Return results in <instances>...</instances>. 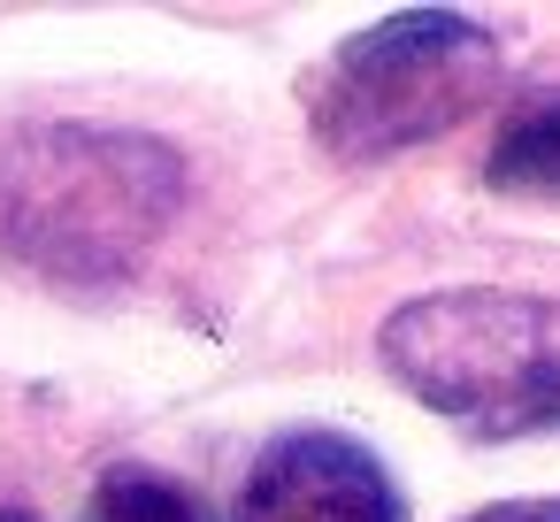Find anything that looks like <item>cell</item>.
Returning <instances> with one entry per match:
<instances>
[{
	"label": "cell",
	"mask_w": 560,
	"mask_h": 522,
	"mask_svg": "<svg viewBox=\"0 0 560 522\" xmlns=\"http://www.w3.org/2000/svg\"><path fill=\"white\" fill-rule=\"evenodd\" d=\"M0 522H39V514H16V507H0Z\"/></svg>",
	"instance_id": "8"
},
{
	"label": "cell",
	"mask_w": 560,
	"mask_h": 522,
	"mask_svg": "<svg viewBox=\"0 0 560 522\" xmlns=\"http://www.w3.org/2000/svg\"><path fill=\"white\" fill-rule=\"evenodd\" d=\"M506 78V47L491 24L453 9L384 16L323 55L307 78V131L338 162H392L407 147L468 124Z\"/></svg>",
	"instance_id": "3"
},
{
	"label": "cell",
	"mask_w": 560,
	"mask_h": 522,
	"mask_svg": "<svg viewBox=\"0 0 560 522\" xmlns=\"http://www.w3.org/2000/svg\"><path fill=\"white\" fill-rule=\"evenodd\" d=\"M483 185L506 200H560V85L522 93L483 154Z\"/></svg>",
	"instance_id": "5"
},
{
	"label": "cell",
	"mask_w": 560,
	"mask_h": 522,
	"mask_svg": "<svg viewBox=\"0 0 560 522\" xmlns=\"http://www.w3.org/2000/svg\"><path fill=\"white\" fill-rule=\"evenodd\" d=\"M376 353L438 422L483 445L560 438V300L545 292H422L384 315Z\"/></svg>",
	"instance_id": "2"
},
{
	"label": "cell",
	"mask_w": 560,
	"mask_h": 522,
	"mask_svg": "<svg viewBox=\"0 0 560 522\" xmlns=\"http://www.w3.org/2000/svg\"><path fill=\"white\" fill-rule=\"evenodd\" d=\"M93 522H215L177 476L147 468V461H124L93 484Z\"/></svg>",
	"instance_id": "6"
},
{
	"label": "cell",
	"mask_w": 560,
	"mask_h": 522,
	"mask_svg": "<svg viewBox=\"0 0 560 522\" xmlns=\"http://www.w3.org/2000/svg\"><path fill=\"white\" fill-rule=\"evenodd\" d=\"M185 208V154L124 124L0 131V254L47 285H131Z\"/></svg>",
	"instance_id": "1"
},
{
	"label": "cell",
	"mask_w": 560,
	"mask_h": 522,
	"mask_svg": "<svg viewBox=\"0 0 560 522\" xmlns=\"http://www.w3.org/2000/svg\"><path fill=\"white\" fill-rule=\"evenodd\" d=\"M468 522H560V499H491Z\"/></svg>",
	"instance_id": "7"
},
{
	"label": "cell",
	"mask_w": 560,
	"mask_h": 522,
	"mask_svg": "<svg viewBox=\"0 0 560 522\" xmlns=\"http://www.w3.org/2000/svg\"><path fill=\"white\" fill-rule=\"evenodd\" d=\"M231 522H407V499L361 438L284 430L254 453Z\"/></svg>",
	"instance_id": "4"
}]
</instances>
